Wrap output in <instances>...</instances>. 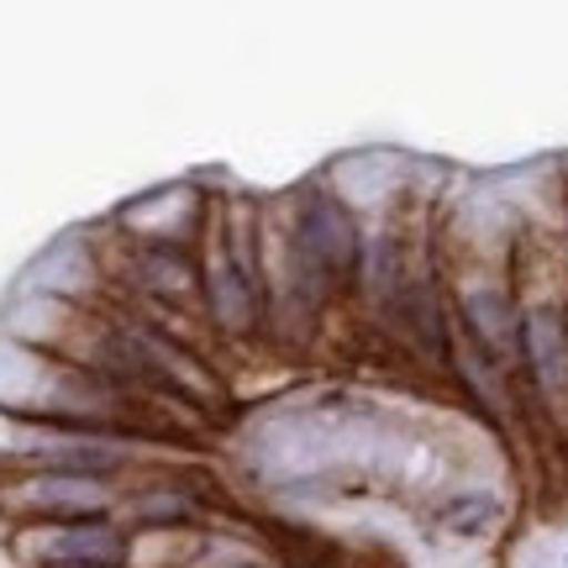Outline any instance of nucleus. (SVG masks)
Wrapping results in <instances>:
<instances>
[{
	"label": "nucleus",
	"instance_id": "f257e3e1",
	"mask_svg": "<svg viewBox=\"0 0 568 568\" xmlns=\"http://www.w3.org/2000/svg\"><path fill=\"white\" fill-rule=\"evenodd\" d=\"M280 226H284V237L322 268L326 284L347 301L353 284H358V264H364V216L326 180H305L284 201Z\"/></svg>",
	"mask_w": 568,
	"mask_h": 568
},
{
	"label": "nucleus",
	"instance_id": "f03ea898",
	"mask_svg": "<svg viewBox=\"0 0 568 568\" xmlns=\"http://www.w3.org/2000/svg\"><path fill=\"white\" fill-rule=\"evenodd\" d=\"M122 479L95 474H63V468H0V521L32 527V521H90L116 516Z\"/></svg>",
	"mask_w": 568,
	"mask_h": 568
},
{
	"label": "nucleus",
	"instance_id": "7ed1b4c3",
	"mask_svg": "<svg viewBox=\"0 0 568 568\" xmlns=\"http://www.w3.org/2000/svg\"><path fill=\"white\" fill-rule=\"evenodd\" d=\"M6 558L17 568H132V531L116 516L6 527Z\"/></svg>",
	"mask_w": 568,
	"mask_h": 568
},
{
	"label": "nucleus",
	"instance_id": "20e7f679",
	"mask_svg": "<svg viewBox=\"0 0 568 568\" xmlns=\"http://www.w3.org/2000/svg\"><path fill=\"white\" fill-rule=\"evenodd\" d=\"M116 521L132 537H142V531H201L211 527V506H205V495L195 489L190 474L153 458V464H142L138 474L122 479Z\"/></svg>",
	"mask_w": 568,
	"mask_h": 568
},
{
	"label": "nucleus",
	"instance_id": "39448f33",
	"mask_svg": "<svg viewBox=\"0 0 568 568\" xmlns=\"http://www.w3.org/2000/svg\"><path fill=\"white\" fill-rule=\"evenodd\" d=\"M216 201V195H211ZM195 264H201V316L222 343H253L264 337V301L258 290L237 274V264L226 258L216 216H205V232L195 243Z\"/></svg>",
	"mask_w": 568,
	"mask_h": 568
},
{
	"label": "nucleus",
	"instance_id": "423d86ee",
	"mask_svg": "<svg viewBox=\"0 0 568 568\" xmlns=\"http://www.w3.org/2000/svg\"><path fill=\"white\" fill-rule=\"evenodd\" d=\"M453 332L468 337L500 374H521V301L495 274H474L453 290Z\"/></svg>",
	"mask_w": 568,
	"mask_h": 568
},
{
	"label": "nucleus",
	"instance_id": "0eeeda50",
	"mask_svg": "<svg viewBox=\"0 0 568 568\" xmlns=\"http://www.w3.org/2000/svg\"><path fill=\"white\" fill-rule=\"evenodd\" d=\"M205 216H211V195H201L195 184H163L122 205L111 226L126 247H195Z\"/></svg>",
	"mask_w": 568,
	"mask_h": 568
},
{
	"label": "nucleus",
	"instance_id": "6e6552de",
	"mask_svg": "<svg viewBox=\"0 0 568 568\" xmlns=\"http://www.w3.org/2000/svg\"><path fill=\"white\" fill-rule=\"evenodd\" d=\"M101 280H105V264L95 243L84 232H63L53 243L42 247L27 280H21V295H48V301H63V305H90L101 295Z\"/></svg>",
	"mask_w": 568,
	"mask_h": 568
},
{
	"label": "nucleus",
	"instance_id": "1a4fd4ad",
	"mask_svg": "<svg viewBox=\"0 0 568 568\" xmlns=\"http://www.w3.org/2000/svg\"><path fill=\"white\" fill-rule=\"evenodd\" d=\"M521 374L537 395L564 406L568 400V305L521 301Z\"/></svg>",
	"mask_w": 568,
	"mask_h": 568
},
{
	"label": "nucleus",
	"instance_id": "9d476101",
	"mask_svg": "<svg viewBox=\"0 0 568 568\" xmlns=\"http://www.w3.org/2000/svg\"><path fill=\"white\" fill-rule=\"evenodd\" d=\"M122 280L148 305H163V311H190L195 305L201 311V264H195V247H126Z\"/></svg>",
	"mask_w": 568,
	"mask_h": 568
},
{
	"label": "nucleus",
	"instance_id": "9b49d317",
	"mask_svg": "<svg viewBox=\"0 0 568 568\" xmlns=\"http://www.w3.org/2000/svg\"><path fill=\"white\" fill-rule=\"evenodd\" d=\"M500 516H506V500L495 485H447L432 500V527L443 537H489Z\"/></svg>",
	"mask_w": 568,
	"mask_h": 568
},
{
	"label": "nucleus",
	"instance_id": "f8f14e48",
	"mask_svg": "<svg viewBox=\"0 0 568 568\" xmlns=\"http://www.w3.org/2000/svg\"><path fill=\"white\" fill-rule=\"evenodd\" d=\"M447 374H453V379L468 389V400L485 410L489 422H506V416H510V374H500V368L489 364V358L474 343H468V337H458V332H453Z\"/></svg>",
	"mask_w": 568,
	"mask_h": 568
},
{
	"label": "nucleus",
	"instance_id": "ddd939ff",
	"mask_svg": "<svg viewBox=\"0 0 568 568\" xmlns=\"http://www.w3.org/2000/svg\"><path fill=\"white\" fill-rule=\"evenodd\" d=\"M258 568H280V564H258Z\"/></svg>",
	"mask_w": 568,
	"mask_h": 568
},
{
	"label": "nucleus",
	"instance_id": "4468645a",
	"mask_svg": "<svg viewBox=\"0 0 568 568\" xmlns=\"http://www.w3.org/2000/svg\"><path fill=\"white\" fill-rule=\"evenodd\" d=\"M564 568H568V552H564Z\"/></svg>",
	"mask_w": 568,
	"mask_h": 568
}]
</instances>
